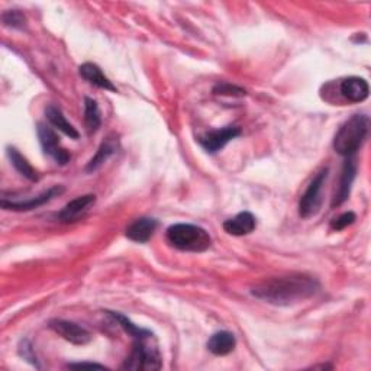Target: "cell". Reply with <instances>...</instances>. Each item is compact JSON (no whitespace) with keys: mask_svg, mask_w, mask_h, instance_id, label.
<instances>
[{"mask_svg":"<svg viewBox=\"0 0 371 371\" xmlns=\"http://www.w3.org/2000/svg\"><path fill=\"white\" fill-rule=\"evenodd\" d=\"M319 282L306 275H290L264 280L251 289L252 296L275 306H290L303 302L319 290Z\"/></svg>","mask_w":371,"mask_h":371,"instance_id":"obj_1","label":"cell"},{"mask_svg":"<svg viewBox=\"0 0 371 371\" xmlns=\"http://www.w3.org/2000/svg\"><path fill=\"white\" fill-rule=\"evenodd\" d=\"M370 131L367 115H354L338 129L334 138V150L342 157H353L364 144Z\"/></svg>","mask_w":371,"mask_h":371,"instance_id":"obj_2","label":"cell"},{"mask_svg":"<svg viewBox=\"0 0 371 371\" xmlns=\"http://www.w3.org/2000/svg\"><path fill=\"white\" fill-rule=\"evenodd\" d=\"M167 241L171 247L186 252H205L212 245L209 232L191 224H175L167 229Z\"/></svg>","mask_w":371,"mask_h":371,"instance_id":"obj_3","label":"cell"},{"mask_svg":"<svg viewBox=\"0 0 371 371\" xmlns=\"http://www.w3.org/2000/svg\"><path fill=\"white\" fill-rule=\"evenodd\" d=\"M154 341V334L135 338L129 357L125 360L124 370H160L163 365L160 349Z\"/></svg>","mask_w":371,"mask_h":371,"instance_id":"obj_4","label":"cell"},{"mask_svg":"<svg viewBox=\"0 0 371 371\" xmlns=\"http://www.w3.org/2000/svg\"><path fill=\"white\" fill-rule=\"evenodd\" d=\"M328 168L321 170L314 180L310 182L307 186L306 191L302 194L300 202H299V214L303 219H309L319 212L322 206V189L325 186V182L328 179Z\"/></svg>","mask_w":371,"mask_h":371,"instance_id":"obj_5","label":"cell"},{"mask_svg":"<svg viewBox=\"0 0 371 371\" xmlns=\"http://www.w3.org/2000/svg\"><path fill=\"white\" fill-rule=\"evenodd\" d=\"M36 133L38 140L43 147V151L51 157L57 164L66 166L71 160L70 152L61 145L60 138H58L57 133L45 124H38L36 126Z\"/></svg>","mask_w":371,"mask_h":371,"instance_id":"obj_6","label":"cell"},{"mask_svg":"<svg viewBox=\"0 0 371 371\" xmlns=\"http://www.w3.org/2000/svg\"><path fill=\"white\" fill-rule=\"evenodd\" d=\"M240 135H241V128L235 125H229L221 129H210L205 132L203 135L199 136L198 141L206 152L214 154V152L221 151L232 140L238 138Z\"/></svg>","mask_w":371,"mask_h":371,"instance_id":"obj_7","label":"cell"},{"mask_svg":"<svg viewBox=\"0 0 371 371\" xmlns=\"http://www.w3.org/2000/svg\"><path fill=\"white\" fill-rule=\"evenodd\" d=\"M55 334L64 338L66 341L74 344V345H86L92 341V334L90 332L70 321H63V319H54L48 325Z\"/></svg>","mask_w":371,"mask_h":371,"instance_id":"obj_8","label":"cell"},{"mask_svg":"<svg viewBox=\"0 0 371 371\" xmlns=\"http://www.w3.org/2000/svg\"><path fill=\"white\" fill-rule=\"evenodd\" d=\"M61 193H64V187L63 186H52L51 189H48L47 191L41 193L40 196H35L27 201H6L2 199L0 205L5 210H16V212H28V210H34L36 208H41L45 203L51 202L54 198L60 196Z\"/></svg>","mask_w":371,"mask_h":371,"instance_id":"obj_9","label":"cell"},{"mask_svg":"<svg viewBox=\"0 0 371 371\" xmlns=\"http://www.w3.org/2000/svg\"><path fill=\"white\" fill-rule=\"evenodd\" d=\"M94 202H96L94 194H85V196H79V198L73 199L61 209L60 213H58V221L64 222V224L79 221L89 210V208L94 205Z\"/></svg>","mask_w":371,"mask_h":371,"instance_id":"obj_10","label":"cell"},{"mask_svg":"<svg viewBox=\"0 0 371 371\" xmlns=\"http://www.w3.org/2000/svg\"><path fill=\"white\" fill-rule=\"evenodd\" d=\"M340 92L345 97V99L351 103H361L364 102L368 94L370 87L365 79L363 77H347L340 85Z\"/></svg>","mask_w":371,"mask_h":371,"instance_id":"obj_11","label":"cell"},{"mask_svg":"<svg viewBox=\"0 0 371 371\" xmlns=\"http://www.w3.org/2000/svg\"><path fill=\"white\" fill-rule=\"evenodd\" d=\"M356 174H357V163L353 157H348V160L344 163L342 167L340 189L335 194L334 202H332V206H340L349 198L351 187H353V183L356 180Z\"/></svg>","mask_w":371,"mask_h":371,"instance_id":"obj_12","label":"cell"},{"mask_svg":"<svg viewBox=\"0 0 371 371\" xmlns=\"http://www.w3.org/2000/svg\"><path fill=\"white\" fill-rule=\"evenodd\" d=\"M257 228V219L251 212H241L237 217H233L224 222V229L229 235L244 237L251 233Z\"/></svg>","mask_w":371,"mask_h":371,"instance_id":"obj_13","label":"cell"},{"mask_svg":"<svg viewBox=\"0 0 371 371\" xmlns=\"http://www.w3.org/2000/svg\"><path fill=\"white\" fill-rule=\"evenodd\" d=\"M157 221L152 218L136 219L126 228V238L133 242L145 244L152 238L155 229H157Z\"/></svg>","mask_w":371,"mask_h":371,"instance_id":"obj_14","label":"cell"},{"mask_svg":"<svg viewBox=\"0 0 371 371\" xmlns=\"http://www.w3.org/2000/svg\"><path fill=\"white\" fill-rule=\"evenodd\" d=\"M237 347V340L228 330H221L213 334L208 341V349L213 356H228Z\"/></svg>","mask_w":371,"mask_h":371,"instance_id":"obj_15","label":"cell"},{"mask_svg":"<svg viewBox=\"0 0 371 371\" xmlns=\"http://www.w3.org/2000/svg\"><path fill=\"white\" fill-rule=\"evenodd\" d=\"M45 116L50 125H52L58 131H61L64 135L70 136L71 140L80 138V133L77 132V129L66 119V116L60 108H57L55 105H48L45 108Z\"/></svg>","mask_w":371,"mask_h":371,"instance_id":"obj_16","label":"cell"},{"mask_svg":"<svg viewBox=\"0 0 371 371\" xmlns=\"http://www.w3.org/2000/svg\"><path fill=\"white\" fill-rule=\"evenodd\" d=\"M80 75L86 82H89L90 85L103 89V90H109V92H118L116 87L113 86V83L108 79V77L103 74L102 68L99 66H96L93 63H85L80 66L79 68Z\"/></svg>","mask_w":371,"mask_h":371,"instance_id":"obj_17","label":"cell"},{"mask_svg":"<svg viewBox=\"0 0 371 371\" xmlns=\"http://www.w3.org/2000/svg\"><path fill=\"white\" fill-rule=\"evenodd\" d=\"M116 148H118V141H115V138L105 140L101 144L99 150H97L96 154L93 155V159L87 163L86 171L87 173H93L97 168H101L112 157V155L116 152Z\"/></svg>","mask_w":371,"mask_h":371,"instance_id":"obj_18","label":"cell"},{"mask_svg":"<svg viewBox=\"0 0 371 371\" xmlns=\"http://www.w3.org/2000/svg\"><path fill=\"white\" fill-rule=\"evenodd\" d=\"M8 157L10 160V164L15 167V170L21 175H24L27 180L38 182V179H40L36 170L28 163V160L16 148L8 147Z\"/></svg>","mask_w":371,"mask_h":371,"instance_id":"obj_19","label":"cell"},{"mask_svg":"<svg viewBox=\"0 0 371 371\" xmlns=\"http://www.w3.org/2000/svg\"><path fill=\"white\" fill-rule=\"evenodd\" d=\"M85 125L89 133H94L102 125L99 105L90 97H85Z\"/></svg>","mask_w":371,"mask_h":371,"instance_id":"obj_20","label":"cell"},{"mask_svg":"<svg viewBox=\"0 0 371 371\" xmlns=\"http://www.w3.org/2000/svg\"><path fill=\"white\" fill-rule=\"evenodd\" d=\"M108 315H110L116 322H118L125 332H128V334L135 340V338H143V337H147V335H151L152 332L148 330V329H143L140 326H136L135 323H132L126 317H124L122 314H118V312H108Z\"/></svg>","mask_w":371,"mask_h":371,"instance_id":"obj_21","label":"cell"},{"mask_svg":"<svg viewBox=\"0 0 371 371\" xmlns=\"http://www.w3.org/2000/svg\"><path fill=\"white\" fill-rule=\"evenodd\" d=\"M5 27L13 29H24L27 27V17L21 10H6L2 13Z\"/></svg>","mask_w":371,"mask_h":371,"instance_id":"obj_22","label":"cell"},{"mask_svg":"<svg viewBox=\"0 0 371 371\" xmlns=\"http://www.w3.org/2000/svg\"><path fill=\"white\" fill-rule=\"evenodd\" d=\"M357 217H356V213L353 212H345L342 214H340L338 218L335 219H332L330 222V229H334V231H342L345 228H348L349 225H353L356 222Z\"/></svg>","mask_w":371,"mask_h":371,"instance_id":"obj_23","label":"cell"},{"mask_svg":"<svg viewBox=\"0 0 371 371\" xmlns=\"http://www.w3.org/2000/svg\"><path fill=\"white\" fill-rule=\"evenodd\" d=\"M213 93L218 94V96H238V97H242L247 94L244 89H241L238 86H233L231 83L217 85L213 87Z\"/></svg>","mask_w":371,"mask_h":371,"instance_id":"obj_24","label":"cell"},{"mask_svg":"<svg viewBox=\"0 0 371 371\" xmlns=\"http://www.w3.org/2000/svg\"><path fill=\"white\" fill-rule=\"evenodd\" d=\"M19 356H21L24 360H27L28 363H31L32 365H35L36 368H40V364H38L36 361V357L34 354V349H32V345L29 344L28 340H24L21 341V344H19V349H17Z\"/></svg>","mask_w":371,"mask_h":371,"instance_id":"obj_25","label":"cell"},{"mask_svg":"<svg viewBox=\"0 0 371 371\" xmlns=\"http://www.w3.org/2000/svg\"><path fill=\"white\" fill-rule=\"evenodd\" d=\"M68 368H105V365L96 363H77V364H68Z\"/></svg>","mask_w":371,"mask_h":371,"instance_id":"obj_26","label":"cell"}]
</instances>
